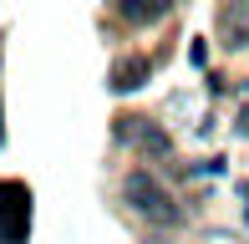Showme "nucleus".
<instances>
[{"label": "nucleus", "instance_id": "obj_1", "mask_svg": "<svg viewBox=\"0 0 249 244\" xmlns=\"http://www.w3.org/2000/svg\"><path fill=\"white\" fill-rule=\"evenodd\" d=\"M122 193H127V204L138 209L148 224H178L183 219V209L168 198V188L153 178V173H127V183H122Z\"/></svg>", "mask_w": 249, "mask_h": 244}, {"label": "nucleus", "instance_id": "obj_2", "mask_svg": "<svg viewBox=\"0 0 249 244\" xmlns=\"http://www.w3.org/2000/svg\"><path fill=\"white\" fill-rule=\"evenodd\" d=\"M31 234V188L0 183V244H26Z\"/></svg>", "mask_w": 249, "mask_h": 244}, {"label": "nucleus", "instance_id": "obj_3", "mask_svg": "<svg viewBox=\"0 0 249 244\" xmlns=\"http://www.w3.org/2000/svg\"><path fill=\"white\" fill-rule=\"evenodd\" d=\"M142 76H148V56H127V61H117V71H112V87H117V92H138Z\"/></svg>", "mask_w": 249, "mask_h": 244}, {"label": "nucleus", "instance_id": "obj_4", "mask_svg": "<svg viewBox=\"0 0 249 244\" xmlns=\"http://www.w3.org/2000/svg\"><path fill=\"white\" fill-rule=\"evenodd\" d=\"M122 16L127 20H158V16H168V5H122Z\"/></svg>", "mask_w": 249, "mask_h": 244}, {"label": "nucleus", "instance_id": "obj_5", "mask_svg": "<svg viewBox=\"0 0 249 244\" xmlns=\"http://www.w3.org/2000/svg\"><path fill=\"white\" fill-rule=\"evenodd\" d=\"M0 142H5V122H0Z\"/></svg>", "mask_w": 249, "mask_h": 244}]
</instances>
